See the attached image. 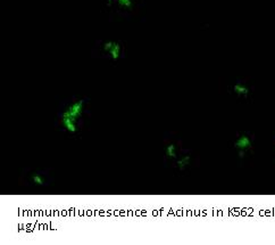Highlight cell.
I'll return each mask as SVG.
<instances>
[{"instance_id": "1", "label": "cell", "mask_w": 275, "mask_h": 245, "mask_svg": "<svg viewBox=\"0 0 275 245\" xmlns=\"http://www.w3.org/2000/svg\"><path fill=\"white\" fill-rule=\"evenodd\" d=\"M83 112V101L75 102L74 104H72L68 109L64 112L63 118L71 119L73 121L76 122V120L82 115Z\"/></svg>"}, {"instance_id": "2", "label": "cell", "mask_w": 275, "mask_h": 245, "mask_svg": "<svg viewBox=\"0 0 275 245\" xmlns=\"http://www.w3.org/2000/svg\"><path fill=\"white\" fill-rule=\"evenodd\" d=\"M104 50L108 53L113 59H118L121 57V53H122V47L118 42L115 41H107L104 44Z\"/></svg>"}, {"instance_id": "3", "label": "cell", "mask_w": 275, "mask_h": 245, "mask_svg": "<svg viewBox=\"0 0 275 245\" xmlns=\"http://www.w3.org/2000/svg\"><path fill=\"white\" fill-rule=\"evenodd\" d=\"M235 147L239 150H247L251 147V140L247 136H241L235 143Z\"/></svg>"}, {"instance_id": "4", "label": "cell", "mask_w": 275, "mask_h": 245, "mask_svg": "<svg viewBox=\"0 0 275 245\" xmlns=\"http://www.w3.org/2000/svg\"><path fill=\"white\" fill-rule=\"evenodd\" d=\"M63 126L67 131H70V132H76V130H77L75 121H73V120H71V119L63 118Z\"/></svg>"}, {"instance_id": "5", "label": "cell", "mask_w": 275, "mask_h": 245, "mask_svg": "<svg viewBox=\"0 0 275 245\" xmlns=\"http://www.w3.org/2000/svg\"><path fill=\"white\" fill-rule=\"evenodd\" d=\"M233 89H234V92L237 93L238 95H240V96H246V95H248V93H249V89L242 84L234 85Z\"/></svg>"}, {"instance_id": "6", "label": "cell", "mask_w": 275, "mask_h": 245, "mask_svg": "<svg viewBox=\"0 0 275 245\" xmlns=\"http://www.w3.org/2000/svg\"><path fill=\"white\" fill-rule=\"evenodd\" d=\"M166 155L169 157H176V147L175 145L171 144L166 147Z\"/></svg>"}, {"instance_id": "7", "label": "cell", "mask_w": 275, "mask_h": 245, "mask_svg": "<svg viewBox=\"0 0 275 245\" xmlns=\"http://www.w3.org/2000/svg\"><path fill=\"white\" fill-rule=\"evenodd\" d=\"M117 2V4L121 7L123 8H127V10H131L132 6H133V3L132 0H116Z\"/></svg>"}, {"instance_id": "8", "label": "cell", "mask_w": 275, "mask_h": 245, "mask_svg": "<svg viewBox=\"0 0 275 245\" xmlns=\"http://www.w3.org/2000/svg\"><path fill=\"white\" fill-rule=\"evenodd\" d=\"M189 163H190V156H186V157H183L182 160H180L176 162V165H178V167L180 168V169L183 170L184 168H186Z\"/></svg>"}, {"instance_id": "9", "label": "cell", "mask_w": 275, "mask_h": 245, "mask_svg": "<svg viewBox=\"0 0 275 245\" xmlns=\"http://www.w3.org/2000/svg\"><path fill=\"white\" fill-rule=\"evenodd\" d=\"M32 182H33L34 184L39 185V186H40V185H44V184H45L44 178H42L41 176H40V175H38V174H36V175H33V176H32Z\"/></svg>"}]
</instances>
